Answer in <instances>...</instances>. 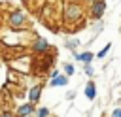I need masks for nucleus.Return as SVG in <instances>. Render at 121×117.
Segmentation results:
<instances>
[{
  "instance_id": "4468645a",
  "label": "nucleus",
  "mask_w": 121,
  "mask_h": 117,
  "mask_svg": "<svg viewBox=\"0 0 121 117\" xmlns=\"http://www.w3.org/2000/svg\"><path fill=\"white\" fill-rule=\"evenodd\" d=\"M113 117H121V109H115L113 111Z\"/></svg>"
},
{
  "instance_id": "2eb2a0df",
  "label": "nucleus",
  "mask_w": 121,
  "mask_h": 117,
  "mask_svg": "<svg viewBox=\"0 0 121 117\" xmlns=\"http://www.w3.org/2000/svg\"><path fill=\"white\" fill-rule=\"evenodd\" d=\"M0 117H13V115H11V113H2Z\"/></svg>"
},
{
  "instance_id": "6e6552de",
  "label": "nucleus",
  "mask_w": 121,
  "mask_h": 117,
  "mask_svg": "<svg viewBox=\"0 0 121 117\" xmlns=\"http://www.w3.org/2000/svg\"><path fill=\"white\" fill-rule=\"evenodd\" d=\"M95 94H96V91H95V85H93V83H89V85L85 87V96H87L89 100H93V98H95Z\"/></svg>"
},
{
  "instance_id": "f8f14e48",
  "label": "nucleus",
  "mask_w": 121,
  "mask_h": 117,
  "mask_svg": "<svg viewBox=\"0 0 121 117\" xmlns=\"http://www.w3.org/2000/svg\"><path fill=\"white\" fill-rule=\"evenodd\" d=\"M108 49H110V45H106V47H104V49H102V51H100V53H98L96 57H100V58H102V57H106V53H108Z\"/></svg>"
},
{
  "instance_id": "39448f33",
  "label": "nucleus",
  "mask_w": 121,
  "mask_h": 117,
  "mask_svg": "<svg viewBox=\"0 0 121 117\" xmlns=\"http://www.w3.org/2000/svg\"><path fill=\"white\" fill-rule=\"evenodd\" d=\"M32 111H34V104H23L21 108H19V115L21 117H30L32 115Z\"/></svg>"
},
{
  "instance_id": "f03ea898",
  "label": "nucleus",
  "mask_w": 121,
  "mask_h": 117,
  "mask_svg": "<svg viewBox=\"0 0 121 117\" xmlns=\"http://www.w3.org/2000/svg\"><path fill=\"white\" fill-rule=\"evenodd\" d=\"M40 94H42V85H32V89L28 92V102L30 104H36L40 100Z\"/></svg>"
},
{
  "instance_id": "423d86ee",
  "label": "nucleus",
  "mask_w": 121,
  "mask_h": 117,
  "mask_svg": "<svg viewBox=\"0 0 121 117\" xmlns=\"http://www.w3.org/2000/svg\"><path fill=\"white\" fill-rule=\"evenodd\" d=\"M104 13V2H95V6H93V15L95 17H100Z\"/></svg>"
},
{
  "instance_id": "20e7f679",
  "label": "nucleus",
  "mask_w": 121,
  "mask_h": 117,
  "mask_svg": "<svg viewBox=\"0 0 121 117\" xmlns=\"http://www.w3.org/2000/svg\"><path fill=\"white\" fill-rule=\"evenodd\" d=\"M68 83V77L66 75H55V77H51V87H64Z\"/></svg>"
},
{
  "instance_id": "f257e3e1",
  "label": "nucleus",
  "mask_w": 121,
  "mask_h": 117,
  "mask_svg": "<svg viewBox=\"0 0 121 117\" xmlns=\"http://www.w3.org/2000/svg\"><path fill=\"white\" fill-rule=\"evenodd\" d=\"M9 25L11 26H23V23H25V19H26V15H25V11L23 9H13L11 13H9Z\"/></svg>"
},
{
  "instance_id": "9d476101",
  "label": "nucleus",
  "mask_w": 121,
  "mask_h": 117,
  "mask_svg": "<svg viewBox=\"0 0 121 117\" xmlns=\"http://www.w3.org/2000/svg\"><path fill=\"white\" fill-rule=\"evenodd\" d=\"M47 115H49V109H47V108H40L36 117H47Z\"/></svg>"
},
{
  "instance_id": "1a4fd4ad",
  "label": "nucleus",
  "mask_w": 121,
  "mask_h": 117,
  "mask_svg": "<svg viewBox=\"0 0 121 117\" xmlns=\"http://www.w3.org/2000/svg\"><path fill=\"white\" fill-rule=\"evenodd\" d=\"M68 9H70V11H66V15H68L70 19H74V17H78V15H79V9H78L76 6H70Z\"/></svg>"
},
{
  "instance_id": "9b49d317",
  "label": "nucleus",
  "mask_w": 121,
  "mask_h": 117,
  "mask_svg": "<svg viewBox=\"0 0 121 117\" xmlns=\"http://www.w3.org/2000/svg\"><path fill=\"white\" fill-rule=\"evenodd\" d=\"M64 72H66V75H72L74 74V66L72 64H64Z\"/></svg>"
},
{
  "instance_id": "0eeeda50",
  "label": "nucleus",
  "mask_w": 121,
  "mask_h": 117,
  "mask_svg": "<svg viewBox=\"0 0 121 117\" xmlns=\"http://www.w3.org/2000/svg\"><path fill=\"white\" fill-rule=\"evenodd\" d=\"M76 58L87 64V62H91V60H93V53H89V51H85V53H79V55H76Z\"/></svg>"
},
{
  "instance_id": "ddd939ff",
  "label": "nucleus",
  "mask_w": 121,
  "mask_h": 117,
  "mask_svg": "<svg viewBox=\"0 0 121 117\" xmlns=\"http://www.w3.org/2000/svg\"><path fill=\"white\" fill-rule=\"evenodd\" d=\"M85 74H87V75H93V68L89 66V62H87V66H85Z\"/></svg>"
},
{
  "instance_id": "7ed1b4c3",
  "label": "nucleus",
  "mask_w": 121,
  "mask_h": 117,
  "mask_svg": "<svg viewBox=\"0 0 121 117\" xmlns=\"http://www.w3.org/2000/svg\"><path fill=\"white\" fill-rule=\"evenodd\" d=\"M47 47H49V43H47V40H43V38H38V40L34 42V45H32V49H34V51H38V53L45 51Z\"/></svg>"
}]
</instances>
